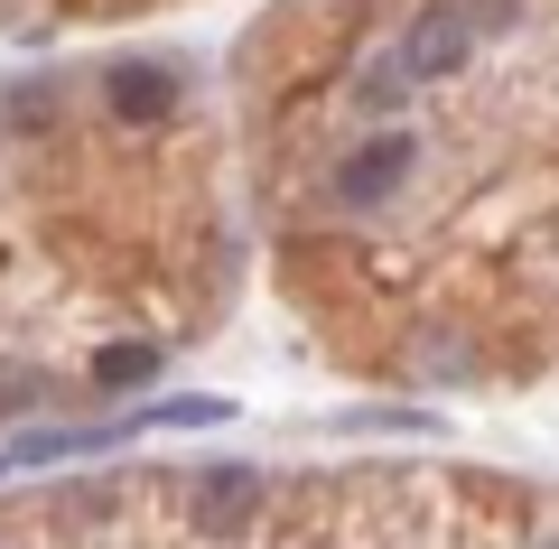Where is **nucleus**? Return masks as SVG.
<instances>
[{
  "mask_svg": "<svg viewBox=\"0 0 559 549\" xmlns=\"http://www.w3.org/2000/svg\"><path fill=\"white\" fill-rule=\"evenodd\" d=\"M411 168H419V140H411V131H373V140H355V150L336 158V205L373 215V205H392L401 187H411Z\"/></svg>",
  "mask_w": 559,
  "mask_h": 549,
  "instance_id": "f257e3e1",
  "label": "nucleus"
},
{
  "mask_svg": "<svg viewBox=\"0 0 559 549\" xmlns=\"http://www.w3.org/2000/svg\"><path fill=\"white\" fill-rule=\"evenodd\" d=\"M466 57H476V10H457V0H429V10L401 28V65H411L419 84H429V75H457Z\"/></svg>",
  "mask_w": 559,
  "mask_h": 549,
  "instance_id": "f03ea898",
  "label": "nucleus"
},
{
  "mask_svg": "<svg viewBox=\"0 0 559 549\" xmlns=\"http://www.w3.org/2000/svg\"><path fill=\"white\" fill-rule=\"evenodd\" d=\"M187 512H197V530L205 540H242L252 530V512H261V475L252 466H197V485H187Z\"/></svg>",
  "mask_w": 559,
  "mask_h": 549,
  "instance_id": "7ed1b4c3",
  "label": "nucleus"
},
{
  "mask_svg": "<svg viewBox=\"0 0 559 549\" xmlns=\"http://www.w3.org/2000/svg\"><path fill=\"white\" fill-rule=\"evenodd\" d=\"M103 103H112L121 121H168L178 112V65H150V57L112 65V75H103Z\"/></svg>",
  "mask_w": 559,
  "mask_h": 549,
  "instance_id": "20e7f679",
  "label": "nucleus"
},
{
  "mask_svg": "<svg viewBox=\"0 0 559 549\" xmlns=\"http://www.w3.org/2000/svg\"><path fill=\"white\" fill-rule=\"evenodd\" d=\"M94 382H103V392H150V382H159V345H103L94 354Z\"/></svg>",
  "mask_w": 559,
  "mask_h": 549,
  "instance_id": "39448f33",
  "label": "nucleus"
},
{
  "mask_svg": "<svg viewBox=\"0 0 559 549\" xmlns=\"http://www.w3.org/2000/svg\"><path fill=\"white\" fill-rule=\"evenodd\" d=\"M234 419V401H215V392H178V401H159L150 410V429H224Z\"/></svg>",
  "mask_w": 559,
  "mask_h": 549,
  "instance_id": "423d86ee",
  "label": "nucleus"
},
{
  "mask_svg": "<svg viewBox=\"0 0 559 549\" xmlns=\"http://www.w3.org/2000/svg\"><path fill=\"white\" fill-rule=\"evenodd\" d=\"M411 84H419V75H411V65H401V47H392V57H373V75L355 84V103H364V112H392V103L411 94Z\"/></svg>",
  "mask_w": 559,
  "mask_h": 549,
  "instance_id": "0eeeda50",
  "label": "nucleus"
},
{
  "mask_svg": "<svg viewBox=\"0 0 559 549\" xmlns=\"http://www.w3.org/2000/svg\"><path fill=\"white\" fill-rule=\"evenodd\" d=\"M345 429H401V438H429L439 419H429V410H345Z\"/></svg>",
  "mask_w": 559,
  "mask_h": 549,
  "instance_id": "6e6552de",
  "label": "nucleus"
},
{
  "mask_svg": "<svg viewBox=\"0 0 559 549\" xmlns=\"http://www.w3.org/2000/svg\"><path fill=\"white\" fill-rule=\"evenodd\" d=\"M0 475H10V456H0Z\"/></svg>",
  "mask_w": 559,
  "mask_h": 549,
  "instance_id": "1a4fd4ad",
  "label": "nucleus"
},
{
  "mask_svg": "<svg viewBox=\"0 0 559 549\" xmlns=\"http://www.w3.org/2000/svg\"><path fill=\"white\" fill-rule=\"evenodd\" d=\"M550 549H559V540H550Z\"/></svg>",
  "mask_w": 559,
  "mask_h": 549,
  "instance_id": "9d476101",
  "label": "nucleus"
}]
</instances>
